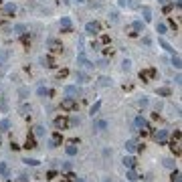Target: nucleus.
Here are the masks:
<instances>
[{"mask_svg":"<svg viewBox=\"0 0 182 182\" xmlns=\"http://www.w3.org/2000/svg\"><path fill=\"white\" fill-rule=\"evenodd\" d=\"M99 30H101V27H99V22H87L85 24V33H89V34H99Z\"/></svg>","mask_w":182,"mask_h":182,"instance_id":"0eeeda50","label":"nucleus"},{"mask_svg":"<svg viewBox=\"0 0 182 182\" xmlns=\"http://www.w3.org/2000/svg\"><path fill=\"white\" fill-rule=\"evenodd\" d=\"M142 14H144V20H146V22L152 20V8L150 6H142Z\"/></svg>","mask_w":182,"mask_h":182,"instance_id":"412c9836","label":"nucleus"},{"mask_svg":"<svg viewBox=\"0 0 182 182\" xmlns=\"http://www.w3.org/2000/svg\"><path fill=\"white\" fill-rule=\"evenodd\" d=\"M126 150H128V152H136V150H140V144L136 140H128L126 142Z\"/></svg>","mask_w":182,"mask_h":182,"instance_id":"2eb2a0df","label":"nucleus"},{"mask_svg":"<svg viewBox=\"0 0 182 182\" xmlns=\"http://www.w3.org/2000/svg\"><path fill=\"white\" fill-rule=\"evenodd\" d=\"M156 30H158L160 34H164V33H166V24H164V22H158V27H156Z\"/></svg>","mask_w":182,"mask_h":182,"instance_id":"a19ab883","label":"nucleus"},{"mask_svg":"<svg viewBox=\"0 0 182 182\" xmlns=\"http://www.w3.org/2000/svg\"><path fill=\"white\" fill-rule=\"evenodd\" d=\"M14 33L16 34H24L27 33V27H24V24H16V27H14Z\"/></svg>","mask_w":182,"mask_h":182,"instance_id":"c756f323","label":"nucleus"},{"mask_svg":"<svg viewBox=\"0 0 182 182\" xmlns=\"http://www.w3.org/2000/svg\"><path fill=\"white\" fill-rule=\"evenodd\" d=\"M0 174H2V176L8 174V164H6V162H0Z\"/></svg>","mask_w":182,"mask_h":182,"instance_id":"7c9ffc66","label":"nucleus"},{"mask_svg":"<svg viewBox=\"0 0 182 182\" xmlns=\"http://www.w3.org/2000/svg\"><path fill=\"white\" fill-rule=\"evenodd\" d=\"M2 12L6 14V16H12V14L16 12V4H14V2H6V4L2 6Z\"/></svg>","mask_w":182,"mask_h":182,"instance_id":"9d476101","label":"nucleus"},{"mask_svg":"<svg viewBox=\"0 0 182 182\" xmlns=\"http://www.w3.org/2000/svg\"><path fill=\"white\" fill-rule=\"evenodd\" d=\"M121 69H123V71H129V69H132V61H129V59H123V63H121Z\"/></svg>","mask_w":182,"mask_h":182,"instance_id":"72a5a7b5","label":"nucleus"},{"mask_svg":"<svg viewBox=\"0 0 182 182\" xmlns=\"http://www.w3.org/2000/svg\"><path fill=\"white\" fill-rule=\"evenodd\" d=\"M61 170H65V172H71V162H63V164H61Z\"/></svg>","mask_w":182,"mask_h":182,"instance_id":"79ce46f5","label":"nucleus"},{"mask_svg":"<svg viewBox=\"0 0 182 182\" xmlns=\"http://www.w3.org/2000/svg\"><path fill=\"white\" fill-rule=\"evenodd\" d=\"M99 47H101V43H99V40H93V43H91V49H93V51H97Z\"/></svg>","mask_w":182,"mask_h":182,"instance_id":"8fccbe9b","label":"nucleus"},{"mask_svg":"<svg viewBox=\"0 0 182 182\" xmlns=\"http://www.w3.org/2000/svg\"><path fill=\"white\" fill-rule=\"evenodd\" d=\"M24 148H27V150H34V148H37V142H34V136H33V134H28V136H27Z\"/></svg>","mask_w":182,"mask_h":182,"instance_id":"ddd939ff","label":"nucleus"},{"mask_svg":"<svg viewBox=\"0 0 182 182\" xmlns=\"http://www.w3.org/2000/svg\"><path fill=\"white\" fill-rule=\"evenodd\" d=\"M172 65H174V69H180V67H182L180 55H176V53H174V57H172Z\"/></svg>","mask_w":182,"mask_h":182,"instance_id":"b1692460","label":"nucleus"},{"mask_svg":"<svg viewBox=\"0 0 182 182\" xmlns=\"http://www.w3.org/2000/svg\"><path fill=\"white\" fill-rule=\"evenodd\" d=\"M170 180H172V182H180V172H178V170H174V172H172V176H170Z\"/></svg>","mask_w":182,"mask_h":182,"instance_id":"58836bf2","label":"nucleus"},{"mask_svg":"<svg viewBox=\"0 0 182 182\" xmlns=\"http://www.w3.org/2000/svg\"><path fill=\"white\" fill-rule=\"evenodd\" d=\"M126 178H128L129 182H136L138 178H140V176H138V172H136V170L132 168V170H128V174H126Z\"/></svg>","mask_w":182,"mask_h":182,"instance_id":"4be33fe9","label":"nucleus"},{"mask_svg":"<svg viewBox=\"0 0 182 182\" xmlns=\"http://www.w3.org/2000/svg\"><path fill=\"white\" fill-rule=\"evenodd\" d=\"M99 67H107V59H101L99 61Z\"/></svg>","mask_w":182,"mask_h":182,"instance_id":"5fc2aeb1","label":"nucleus"},{"mask_svg":"<svg viewBox=\"0 0 182 182\" xmlns=\"http://www.w3.org/2000/svg\"><path fill=\"white\" fill-rule=\"evenodd\" d=\"M103 182H113V180H111V178H105V180H103Z\"/></svg>","mask_w":182,"mask_h":182,"instance_id":"4d7b16f0","label":"nucleus"},{"mask_svg":"<svg viewBox=\"0 0 182 182\" xmlns=\"http://www.w3.org/2000/svg\"><path fill=\"white\" fill-rule=\"evenodd\" d=\"M152 136H154L156 142H166V138H168V132H166V129H156Z\"/></svg>","mask_w":182,"mask_h":182,"instance_id":"f8f14e48","label":"nucleus"},{"mask_svg":"<svg viewBox=\"0 0 182 182\" xmlns=\"http://www.w3.org/2000/svg\"><path fill=\"white\" fill-rule=\"evenodd\" d=\"M158 95H162V97H168V95H170V89H168V87H160V89H158Z\"/></svg>","mask_w":182,"mask_h":182,"instance_id":"c9c22d12","label":"nucleus"},{"mask_svg":"<svg viewBox=\"0 0 182 182\" xmlns=\"http://www.w3.org/2000/svg\"><path fill=\"white\" fill-rule=\"evenodd\" d=\"M24 164H28V166H39V160H34V158H24Z\"/></svg>","mask_w":182,"mask_h":182,"instance_id":"f704fd0d","label":"nucleus"},{"mask_svg":"<svg viewBox=\"0 0 182 182\" xmlns=\"http://www.w3.org/2000/svg\"><path fill=\"white\" fill-rule=\"evenodd\" d=\"M75 79H77V83H89V75H85L83 71H77L75 73Z\"/></svg>","mask_w":182,"mask_h":182,"instance_id":"a211bd4d","label":"nucleus"},{"mask_svg":"<svg viewBox=\"0 0 182 182\" xmlns=\"http://www.w3.org/2000/svg\"><path fill=\"white\" fill-rule=\"evenodd\" d=\"M158 2H160L162 6H164V4H166V2H170V0H158Z\"/></svg>","mask_w":182,"mask_h":182,"instance_id":"6e6d98bb","label":"nucleus"},{"mask_svg":"<svg viewBox=\"0 0 182 182\" xmlns=\"http://www.w3.org/2000/svg\"><path fill=\"white\" fill-rule=\"evenodd\" d=\"M172 10H174V4H172V2H166V4H164V12L170 14Z\"/></svg>","mask_w":182,"mask_h":182,"instance_id":"e433bc0d","label":"nucleus"},{"mask_svg":"<svg viewBox=\"0 0 182 182\" xmlns=\"http://www.w3.org/2000/svg\"><path fill=\"white\" fill-rule=\"evenodd\" d=\"M123 166H126L128 170L136 168V158H132V156H126V158H123Z\"/></svg>","mask_w":182,"mask_h":182,"instance_id":"f3484780","label":"nucleus"},{"mask_svg":"<svg viewBox=\"0 0 182 182\" xmlns=\"http://www.w3.org/2000/svg\"><path fill=\"white\" fill-rule=\"evenodd\" d=\"M6 59H8V55L4 53V51H0V69H4V65H6Z\"/></svg>","mask_w":182,"mask_h":182,"instance_id":"bb28decb","label":"nucleus"},{"mask_svg":"<svg viewBox=\"0 0 182 182\" xmlns=\"http://www.w3.org/2000/svg\"><path fill=\"white\" fill-rule=\"evenodd\" d=\"M138 105H140V107H146V105H148V99H140L138 101Z\"/></svg>","mask_w":182,"mask_h":182,"instance_id":"603ef678","label":"nucleus"},{"mask_svg":"<svg viewBox=\"0 0 182 182\" xmlns=\"http://www.w3.org/2000/svg\"><path fill=\"white\" fill-rule=\"evenodd\" d=\"M99 43H101V45H109V37H107V34H101Z\"/></svg>","mask_w":182,"mask_h":182,"instance_id":"a18cd8bd","label":"nucleus"},{"mask_svg":"<svg viewBox=\"0 0 182 182\" xmlns=\"http://www.w3.org/2000/svg\"><path fill=\"white\" fill-rule=\"evenodd\" d=\"M136 126H138V128H144V129H150V126H148V121H146V120H144V117H142V115H140V117H136Z\"/></svg>","mask_w":182,"mask_h":182,"instance_id":"aec40b11","label":"nucleus"},{"mask_svg":"<svg viewBox=\"0 0 182 182\" xmlns=\"http://www.w3.org/2000/svg\"><path fill=\"white\" fill-rule=\"evenodd\" d=\"M0 4H2V0H0Z\"/></svg>","mask_w":182,"mask_h":182,"instance_id":"bf43d9fd","label":"nucleus"},{"mask_svg":"<svg viewBox=\"0 0 182 182\" xmlns=\"http://www.w3.org/2000/svg\"><path fill=\"white\" fill-rule=\"evenodd\" d=\"M61 144H63V136L61 134H55L51 140H49V148H59Z\"/></svg>","mask_w":182,"mask_h":182,"instance_id":"1a4fd4ad","label":"nucleus"},{"mask_svg":"<svg viewBox=\"0 0 182 182\" xmlns=\"http://www.w3.org/2000/svg\"><path fill=\"white\" fill-rule=\"evenodd\" d=\"M99 109H101V101H95L93 105H91V109H89V113H91V117H93V115L97 113Z\"/></svg>","mask_w":182,"mask_h":182,"instance_id":"5701e85b","label":"nucleus"},{"mask_svg":"<svg viewBox=\"0 0 182 182\" xmlns=\"http://www.w3.org/2000/svg\"><path fill=\"white\" fill-rule=\"evenodd\" d=\"M65 152H67L69 156H75V154H77V146L71 142V146H67V148H65Z\"/></svg>","mask_w":182,"mask_h":182,"instance_id":"393cba45","label":"nucleus"},{"mask_svg":"<svg viewBox=\"0 0 182 182\" xmlns=\"http://www.w3.org/2000/svg\"><path fill=\"white\" fill-rule=\"evenodd\" d=\"M180 129H176V132H174V138H172V140H180Z\"/></svg>","mask_w":182,"mask_h":182,"instance_id":"864d4df0","label":"nucleus"},{"mask_svg":"<svg viewBox=\"0 0 182 182\" xmlns=\"http://www.w3.org/2000/svg\"><path fill=\"white\" fill-rule=\"evenodd\" d=\"M77 63H79L81 67H85V69H91V67H93V63L85 59V55H83V53H79V55H77Z\"/></svg>","mask_w":182,"mask_h":182,"instance_id":"9b49d317","label":"nucleus"},{"mask_svg":"<svg viewBox=\"0 0 182 182\" xmlns=\"http://www.w3.org/2000/svg\"><path fill=\"white\" fill-rule=\"evenodd\" d=\"M164 166H166V168H172V170H174V160H170V158H168V160H164Z\"/></svg>","mask_w":182,"mask_h":182,"instance_id":"49530a36","label":"nucleus"},{"mask_svg":"<svg viewBox=\"0 0 182 182\" xmlns=\"http://www.w3.org/2000/svg\"><path fill=\"white\" fill-rule=\"evenodd\" d=\"M158 43H160V47L164 49V51H166V53H172V55H174V47H172V45H170L168 40H164V39H160V40H158Z\"/></svg>","mask_w":182,"mask_h":182,"instance_id":"dca6fc26","label":"nucleus"},{"mask_svg":"<svg viewBox=\"0 0 182 182\" xmlns=\"http://www.w3.org/2000/svg\"><path fill=\"white\" fill-rule=\"evenodd\" d=\"M170 150L174 152V156H180L182 150H180V140H172V144H170Z\"/></svg>","mask_w":182,"mask_h":182,"instance_id":"4468645a","label":"nucleus"},{"mask_svg":"<svg viewBox=\"0 0 182 182\" xmlns=\"http://www.w3.org/2000/svg\"><path fill=\"white\" fill-rule=\"evenodd\" d=\"M107 85H111V79H109V77H101L99 79V87H107Z\"/></svg>","mask_w":182,"mask_h":182,"instance_id":"c85d7f7f","label":"nucleus"},{"mask_svg":"<svg viewBox=\"0 0 182 182\" xmlns=\"http://www.w3.org/2000/svg\"><path fill=\"white\" fill-rule=\"evenodd\" d=\"M0 128H2V129H8V128H10V121H8L6 117H4V120L0 121Z\"/></svg>","mask_w":182,"mask_h":182,"instance_id":"37998d69","label":"nucleus"},{"mask_svg":"<svg viewBox=\"0 0 182 182\" xmlns=\"http://www.w3.org/2000/svg\"><path fill=\"white\" fill-rule=\"evenodd\" d=\"M49 93H51V91H49L47 87H39V95L40 97H43V95H49Z\"/></svg>","mask_w":182,"mask_h":182,"instance_id":"de8ad7c7","label":"nucleus"},{"mask_svg":"<svg viewBox=\"0 0 182 182\" xmlns=\"http://www.w3.org/2000/svg\"><path fill=\"white\" fill-rule=\"evenodd\" d=\"M47 47L51 49V53H55V55H57V53H63V45H61L57 39H49L47 40Z\"/></svg>","mask_w":182,"mask_h":182,"instance_id":"20e7f679","label":"nucleus"},{"mask_svg":"<svg viewBox=\"0 0 182 182\" xmlns=\"http://www.w3.org/2000/svg\"><path fill=\"white\" fill-rule=\"evenodd\" d=\"M144 30H146V22H142V20H134V22L126 28V33H128L129 37H138V34L144 33Z\"/></svg>","mask_w":182,"mask_h":182,"instance_id":"f257e3e1","label":"nucleus"},{"mask_svg":"<svg viewBox=\"0 0 182 182\" xmlns=\"http://www.w3.org/2000/svg\"><path fill=\"white\" fill-rule=\"evenodd\" d=\"M75 2H85V0H75Z\"/></svg>","mask_w":182,"mask_h":182,"instance_id":"13d9d810","label":"nucleus"},{"mask_svg":"<svg viewBox=\"0 0 182 182\" xmlns=\"http://www.w3.org/2000/svg\"><path fill=\"white\" fill-rule=\"evenodd\" d=\"M53 178H57V172H55V170H51V172L47 174V180H53Z\"/></svg>","mask_w":182,"mask_h":182,"instance_id":"3c124183","label":"nucleus"},{"mask_svg":"<svg viewBox=\"0 0 182 182\" xmlns=\"http://www.w3.org/2000/svg\"><path fill=\"white\" fill-rule=\"evenodd\" d=\"M67 77H69V71H67V69H61V71H57V79H67Z\"/></svg>","mask_w":182,"mask_h":182,"instance_id":"a878e982","label":"nucleus"},{"mask_svg":"<svg viewBox=\"0 0 182 182\" xmlns=\"http://www.w3.org/2000/svg\"><path fill=\"white\" fill-rule=\"evenodd\" d=\"M65 95L67 97H77V95H81V89L77 85H67L65 87Z\"/></svg>","mask_w":182,"mask_h":182,"instance_id":"6e6552de","label":"nucleus"},{"mask_svg":"<svg viewBox=\"0 0 182 182\" xmlns=\"http://www.w3.org/2000/svg\"><path fill=\"white\" fill-rule=\"evenodd\" d=\"M73 126H79V117H71L69 120V128H73Z\"/></svg>","mask_w":182,"mask_h":182,"instance_id":"c03bdc74","label":"nucleus"},{"mask_svg":"<svg viewBox=\"0 0 182 182\" xmlns=\"http://www.w3.org/2000/svg\"><path fill=\"white\" fill-rule=\"evenodd\" d=\"M117 4H120L121 8H126V6H129V0H117Z\"/></svg>","mask_w":182,"mask_h":182,"instance_id":"09e8293b","label":"nucleus"},{"mask_svg":"<svg viewBox=\"0 0 182 182\" xmlns=\"http://www.w3.org/2000/svg\"><path fill=\"white\" fill-rule=\"evenodd\" d=\"M0 144H2V140H0Z\"/></svg>","mask_w":182,"mask_h":182,"instance_id":"052dcab7","label":"nucleus"},{"mask_svg":"<svg viewBox=\"0 0 182 182\" xmlns=\"http://www.w3.org/2000/svg\"><path fill=\"white\" fill-rule=\"evenodd\" d=\"M156 77H158V71L156 69H144V71H140V79L146 81V83L148 81H154Z\"/></svg>","mask_w":182,"mask_h":182,"instance_id":"7ed1b4c3","label":"nucleus"},{"mask_svg":"<svg viewBox=\"0 0 182 182\" xmlns=\"http://www.w3.org/2000/svg\"><path fill=\"white\" fill-rule=\"evenodd\" d=\"M53 126H55V129H67L69 128V120L67 117H55V121H53Z\"/></svg>","mask_w":182,"mask_h":182,"instance_id":"39448f33","label":"nucleus"},{"mask_svg":"<svg viewBox=\"0 0 182 182\" xmlns=\"http://www.w3.org/2000/svg\"><path fill=\"white\" fill-rule=\"evenodd\" d=\"M18 95H20V99H27L28 89H27V87H20V89H18Z\"/></svg>","mask_w":182,"mask_h":182,"instance_id":"4c0bfd02","label":"nucleus"},{"mask_svg":"<svg viewBox=\"0 0 182 182\" xmlns=\"http://www.w3.org/2000/svg\"><path fill=\"white\" fill-rule=\"evenodd\" d=\"M61 109H65V111H75V109H77V99H75V97H63V99H61Z\"/></svg>","mask_w":182,"mask_h":182,"instance_id":"f03ea898","label":"nucleus"},{"mask_svg":"<svg viewBox=\"0 0 182 182\" xmlns=\"http://www.w3.org/2000/svg\"><path fill=\"white\" fill-rule=\"evenodd\" d=\"M105 128H107V121H103V120L95 121V129H105Z\"/></svg>","mask_w":182,"mask_h":182,"instance_id":"2f4dec72","label":"nucleus"},{"mask_svg":"<svg viewBox=\"0 0 182 182\" xmlns=\"http://www.w3.org/2000/svg\"><path fill=\"white\" fill-rule=\"evenodd\" d=\"M34 134L33 136H37V138H40V136H43V134H45V128H43V126H34Z\"/></svg>","mask_w":182,"mask_h":182,"instance_id":"cd10ccee","label":"nucleus"},{"mask_svg":"<svg viewBox=\"0 0 182 182\" xmlns=\"http://www.w3.org/2000/svg\"><path fill=\"white\" fill-rule=\"evenodd\" d=\"M61 33H73V24H71V18L69 16H63L61 18Z\"/></svg>","mask_w":182,"mask_h":182,"instance_id":"423d86ee","label":"nucleus"},{"mask_svg":"<svg viewBox=\"0 0 182 182\" xmlns=\"http://www.w3.org/2000/svg\"><path fill=\"white\" fill-rule=\"evenodd\" d=\"M43 63H45V67H49V69L57 67V65H55V59H53V55H47V57H43Z\"/></svg>","mask_w":182,"mask_h":182,"instance_id":"6ab92c4d","label":"nucleus"},{"mask_svg":"<svg viewBox=\"0 0 182 182\" xmlns=\"http://www.w3.org/2000/svg\"><path fill=\"white\" fill-rule=\"evenodd\" d=\"M0 109H2L4 113L8 111V99H6V97H2V101H0Z\"/></svg>","mask_w":182,"mask_h":182,"instance_id":"473e14b6","label":"nucleus"},{"mask_svg":"<svg viewBox=\"0 0 182 182\" xmlns=\"http://www.w3.org/2000/svg\"><path fill=\"white\" fill-rule=\"evenodd\" d=\"M20 111H22V115H24V117H28V115H30V105H22V107H20Z\"/></svg>","mask_w":182,"mask_h":182,"instance_id":"ea45409f","label":"nucleus"}]
</instances>
